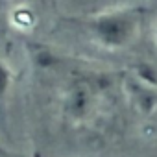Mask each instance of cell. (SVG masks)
<instances>
[{"instance_id":"6da1fadb","label":"cell","mask_w":157,"mask_h":157,"mask_svg":"<svg viewBox=\"0 0 157 157\" xmlns=\"http://www.w3.org/2000/svg\"><path fill=\"white\" fill-rule=\"evenodd\" d=\"M139 26V15L131 10H107L104 13H98L91 21V35L96 44L107 50H120L128 46Z\"/></svg>"},{"instance_id":"7a4b0ae2","label":"cell","mask_w":157,"mask_h":157,"mask_svg":"<svg viewBox=\"0 0 157 157\" xmlns=\"http://www.w3.org/2000/svg\"><path fill=\"white\" fill-rule=\"evenodd\" d=\"M11 80H13V74H11L10 65L0 59V102L8 96V91L11 87Z\"/></svg>"},{"instance_id":"3957f363","label":"cell","mask_w":157,"mask_h":157,"mask_svg":"<svg viewBox=\"0 0 157 157\" xmlns=\"http://www.w3.org/2000/svg\"><path fill=\"white\" fill-rule=\"evenodd\" d=\"M0 157H10V151L6 148H2V146H0Z\"/></svg>"},{"instance_id":"277c9868","label":"cell","mask_w":157,"mask_h":157,"mask_svg":"<svg viewBox=\"0 0 157 157\" xmlns=\"http://www.w3.org/2000/svg\"><path fill=\"white\" fill-rule=\"evenodd\" d=\"M153 41H155V46H157V24H155V32H153Z\"/></svg>"}]
</instances>
